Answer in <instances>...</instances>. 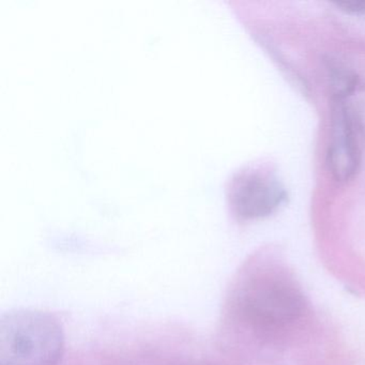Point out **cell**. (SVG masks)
<instances>
[{
    "label": "cell",
    "mask_w": 365,
    "mask_h": 365,
    "mask_svg": "<svg viewBox=\"0 0 365 365\" xmlns=\"http://www.w3.org/2000/svg\"><path fill=\"white\" fill-rule=\"evenodd\" d=\"M65 349L58 320L46 312L16 309L0 319V365H57Z\"/></svg>",
    "instance_id": "obj_1"
},
{
    "label": "cell",
    "mask_w": 365,
    "mask_h": 365,
    "mask_svg": "<svg viewBox=\"0 0 365 365\" xmlns=\"http://www.w3.org/2000/svg\"><path fill=\"white\" fill-rule=\"evenodd\" d=\"M243 307L252 318L264 324H281L300 315L303 302L298 290L281 279H262L247 287Z\"/></svg>",
    "instance_id": "obj_2"
},
{
    "label": "cell",
    "mask_w": 365,
    "mask_h": 365,
    "mask_svg": "<svg viewBox=\"0 0 365 365\" xmlns=\"http://www.w3.org/2000/svg\"><path fill=\"white\" fill-rule=\"evenodd\" d=\"M285 192L271 175L247 170L235 175L228 185L232 211L242 219L270 215L283 202Z\"/></svg>",
    "instance_id": "obj_3"
},
{
    "label": "cell",
    "mask_w": 365,
    "mask_h": 365,
    "mask_svg": "<svg viewBox=\"0 0 365 365\" xmlns=\"http://www.w3.org/2000/svg\"><path fill=\"white\" fill-rule=\"evenodd\" d=\"M329 147V168L337 181H347L358 172L360 146L356 119L339 99L333 110L332 136Z\"/></svg>",
    "instance_id": "obj_4"
},
{
    "label": "cell",
    "mask_w": 365,
    "mask_h": 365,
    "mask_svg": "<svg viewBox=\"0 0 365 365\" xmlns=\"http://www.w3.org/2000/svg\"><path fill=\"white\" fill-rule=\"evenodd\" d=\"M341 10L350 14H365V0H343L335 3Z\"/></svg>",
    "instance_id": "obj_5"
}]
</instances>
